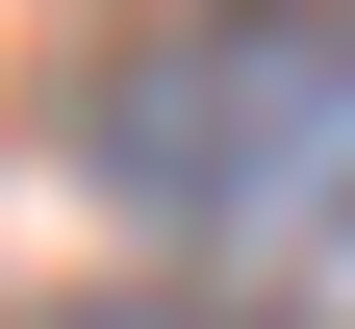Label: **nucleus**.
<instances>
[{
  "label": "nucleus",
  "mask_w": 355,
  "mask_h": 329,
  "mask_svg": "<svg viewBox=\"0 0 355 329\" xmlns=\"http://www.w3.org/2000/svg\"><path fill=\"white\" fill-rule=\"evenodd\" d=\"M76 177L178 254H330L355 228V0H254V26H153L76 76Z\"/></svg>",
  "instance_id": "nucleus-1"
}]
</instances>
